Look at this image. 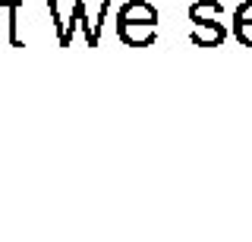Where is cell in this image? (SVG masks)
<instances>
[{
	"mask_svg": "<svg viewBox=\"0 0 252 242\" xmlns=\"http://www.w3.org/2000/svg\"><path fill=\"white\" fill-rule=\"evenodd\" d=\"M158 32V10L148 0H129L117 13V35L129 48H148Z\"/></svg>",
	"mask_w": 252,
	"mask_h": 242,
	"instance_id": "obj_1",
	"label": "cell"
},
{
	"mask_svg": "<svg viewBox=\"0 0 252 242\" xmlns=\"http://www.w3.org/2000/svg\"><path fill=\"white\" fill-rule=\"evenodd\" d=\"M220 13H224V10L211 13V16H202L199 10H189V19H192V32H189V41L199 44V48H218V44H224L227 28L218 22Z\"/></svg>",
	"mask_w": 252,
	"mask_h": 242,
	"instance_id": "obj_2",
	"label": "cell"
},
{
	"mask_svg": "<svg viewBox=\"0 0 252 242\" xmlns=\"http://www.w3.org/2000/svg\"><path fill=\"white\" fill-rule=\"evenodd\" d=\"M233 38L243 48H252V0L236 6L233 13Z\"/></svg>",
	"mask_w": 252,
	"mask_h": 242,
	"instance_id": "obj_3",
	"label": "cell"
}]
</instances>
